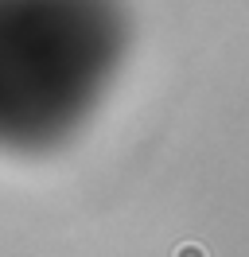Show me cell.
I'll use <instances>...</instances> for the list:
<instances>
[{
	"mask_svg": "<svg viewBox=\"0 0 249 257\" xmlns=\"http://www.w3.org/2000/svg\"><path fill=\"white\" fill-rule=\"evenodd\" d=\"M175 257H206L199 249V245H179V249H175Z\"/></svg>",
	"mask_w": 249,
	"mask_h": 257,
	"instance_id": "cell-1",
	"label": "cell"
}]
</instances>
